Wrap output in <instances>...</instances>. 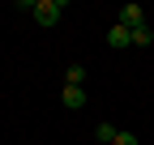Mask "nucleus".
Instances as JSON below:
<instances>
[{
    "instance_id": "f257e3e1",
    "label": "nucleus",
    "mask_w": 154,
    "mask_h": 145,
    "mask_svg": "<svg viewBox=\"0 0 154 145\" xmlns=\"http://www.w3.org/2000/svg\"><path fill=\"white\" fill-rule=\"evenodd\" d=\"M34 22L38 26H60V13H64V0H34Z\"/></svg>"
},
{
    "instance_id": "f03ea898",
    "label": "nucleus",
    "mask_w": 154,
    "mask_h": 145,
    "mask_svg": "<svg viewBox=\"0 0 154 145\" xmlns=\"http://www.w3.org/2000/svg\"><path fill=\"white\" fill-rule=\"evenodd\" d=\"M120 26H124V30L146 26V9H141V4H124V9H120Z\"/></svg>"
},
{
    "instance_id": "7ed1b4c3",
    "label": "nucleus",
    "mask_w": 154,
    "mask_h": 145,
    "mask_svg": "<svg viewBox=\"0 0 154 145\" xmlns=\"http://www.w3.org/2000/svg\"><path fill=\"white\" fill-rule=\"evenodd\" d=\"M60 102L69 107V111H82V107H86V90L82 85H64L60 90Z\"/></svg>"
},
{
    "instance_id": "20e7f679",
    "label": "nucleus",
    "mask_w": 154,
    "mask_h": 145,
    "mask_svg": "<svg viewBox=\"0 0 154 145\" xmlns=\"http://www.w3.org/2000/svg\"><path fill=\"white\" fill-rule=\"evenodd\" d=\"M107 47H133V30H124L120 22H116V26L107 30Z\"/></svg>"
},
{
    "instance_id": "39448f33",
    "label": "nucleus",
    "mask_w": 154,
    "mask_h": 145,
    "mask_svg": "<svg viewBox=\"0 0 154 145\" xmlns=\"http://www.w3.org/2000/svg\"><path fill=\"white\" fill-rule=\"evenodd\" d=\"M154 43V26L146 22V26H137V30H133V47H150Z\"/></svg>"
},
{
    "instance_id": "423d86ee",
    "label": "nucleus",
    "mask_w": 154,
    "mask_h": 145,
    "mask_svg": "<svg viewBox=\"0 0 154 145\" xmlns=\"http://www.w3.org/2000/svg\"><path fill=\"white\" fill-rule=\"evenodd\" d=\"M94 137H99L103 145H116V137H120V128H116V124H107V120H103L99 128H94Z\"/></svg>"
},
{
    "instance_id": "0eeeda50",
    "label": "nucleus",
    "mask_w": 154,
    "mask_h": 145,
    "mask_svg": "<svg viewBox=\"0 0 154 145\" xmlns=\"http://www.w3.org/2000/svg\"><path fill=\"white\" fill-rule=\"evenodd\" d=\"M86 81V64H69L64 68V85H82Z\"/></svg>"
},
{
    "instance_id": "6e6552de",
    "label": "nucleus",
    "mask_w": 154,
    "mask_h": 145,
    "mask_svg": "<svg viewBox=\"0 0 154 145\" xmlns=\"http://www.w3.org/2000/svg\"><path fill=\"white\" fill-rule=\"evenodd\" d=\"M116 145H137V137H133V132H120V137H116Z\"/></svg>"
}]
</instances>
